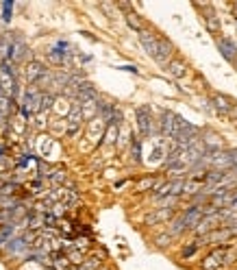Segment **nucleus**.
<instances>
[{
    "mask_svg": "<svg viewBox=\"0 0 237 270\" xmlns=\"http://www.w3.org/2000/svg\"><path fill=\"white\" fill-rule=\"evenodd\" d=\"M170 218H172V209H170V207H159L155 214L148 216L146 222H148V225H157V222H166Z\"/></svg>",
    "mask_w": 237,
    "mask_h": 270,
    "instance_id": "f8f14e48",
    "label": "nucleus"
},
{
    "mask_svg": "<svg viewBox=\"0 0 237 270\" xmlns=\"http://www.w3.org/2000/svg\"><path fill=\"white\" fill-rule=\"evenodd\" d=\"M211 103H213V109L218 111L220 116H228V118H231L233 109H235V103L231 101V98H226V96H222V94H215L211 98Z\"/></svg>",
    "mask_w": 237,
    "mask_h": 270,
    "instance_id": "39448f33",
    "label": "nucleus"
},
{
    "mask_svg": "<svg viewBox=\"0 0 237 270\" xmlns=\"http://www.w3.org/2000/svg\"><path fill=\"white\" fill-rule=\"evenodd\" d=\"M81 120H83V111L78 105H74V107L70 109V114H68V133L70 135H74L78 127H81Z\"/></svg>",
    "mask_w": 237,
    "mask_h": 270,
    "instance_id": "1a4fd4ad",
    "label": "nucleus"
},
{
    "mask_svg": "<svg viewBox=\"0 0 237 270\" xmlns=\"http://www.w3.org/2000/svg\"><path fill=\"white\" fill-rule=\"evenodd\" d=\"M172 55H174V46L168 42V39H161L159 37V48H157V55H155V61L161 63V65H168L172 61Z\"/></svg>",
    "mask_w": 237,
    "mask_h": 270,
    "instance_id": "20e7f679",
    "label": "nucleus"
},
{
    "mask_svg": "<svg viewBox=\"0 0 237 270\" xmlns=\"http://www.w3.org/2000/svg\"><path fill=\"white\" fill-rule=\"evenodd\" d=\"M170 240H172V235L170 233H166V235H159V238H157V246H168L170 244Z\"/></svg>",
    "mask_w": 237,
    "mask_h": 270,
    "instance_id": "aec40b11",
    "label": "nucleus"
},
{
    "mask_svg": "<svg viewBox=\"0 0 237 270\" xmlns=\"http://www.w3.org/2000/svg\"><path fill=\"white\" fill-rule=\"evenodd\" d=\"M231 120L237 122V105H235V109H233V114H231Z\"/></svg>",
    "mask_w": 237,
    "mask_h": 270,
    "instance_id": "5701e85b",
    "label": "nucleus"
},
{
    "mask_svg": "<svg viewBox=\"0 0 237 270\" xmlns=\"http://www.w3.org/2000/svg\"><path fill=\"white\" fill-rule=\"evenodd\" d=\"M137 124H140L142 137H148L150 131H153V118H150V109L148 107H140V109H137Z\"/></svg>",
    "mask_w": 237,
    "mask_h": 270,
    "instance_id": "423d86ee",
    "label": "nucleus"
},
{
    "mask_svg": "<svg viewBox=\"0 0 237 270\" xmlns=\"http://www.w3.org/2000/svg\"><path fill=\"white\" fill-rule=\"evenodd\" d=\"M115 135H117V129H115V124H109V127H107V133H104V142H107V144L115 142Z\"/></svg>",
    "mask_w": 237,
    "mask_h": 270,
    "instance_id": "6ab92c4d",
    "label": "nucleus"
},
{
    "mask_svg": "<svg viewBox=\"0 0 237 270\" xmlns=\"http://www.w3.org/2000/svg\"><path fill=\"white\" fill-rule=\"evenodd\" d=\"M196 248H198L196 244H194V246H187V248H185V253H183V257H192V255L196 253Z\"/></svg>",
    "mask_w": 237,
    "mask_h": 270,
    "instance_id": "4be33fe9",
    "label": "nucleus"
},
{
    "mask_svg": "<svg viewBox=\"0 0 237 270\" xmlns=\"http://www.w3.org/2000/svg\"><path fill=\"white\" fill-rule=\"evenodd\" d=\"M233 18H237V3L233 5Z\"/></svg>",
    "mask_w": 237,
    "mask_h": 270,
    "instance_id": "b1692460",
    "label": "nucleus"
},
{
    "mask_svg": "<svg viewBox=\"0 0 237 270\" xmlns=\"http://www.w3.org/2000/svg\"><path fill=\"white\" fill-rule=\"evenodd\" d=\"M9 111H11V98H7V96H0V118H5L9 116Z\"/></svg>",
    "mask_w": 237,
    "mask_h": 270,
    "instance_id": "f3484780",
    "label": "nucleus"
},
{
    "mask_svg": "<svg viewBox=\"0 0 237 270\" xmlns=\"http://www.w3.org/2000/svg\"><path fill=\"white\" fill-rule=\"evenodd\" d=\"M183 231H187V222H185V218L183 216H179V218H174L172 222H170V235H181Z\"/></svg>",
    "mask_w": 237,
    "mask_h": 270,
    "instance_id": "4468645a",
    "label": "nucleus"
},
{
    "mask_svg": "<svg viewBox=\"0 0 237 270\" xmlns=\"http://www.w3.org/2000/svg\"><path fill=\"white\" fill-rule=\"evenodd\" d=\"M150 188H157V181L155 179H144L140 183V190H150Z\"/></svg>",
    "mask_w": 237,
    "mask_h": 270,
    "instance_id": "412c9836",
    "label": "nucleus"
},
{
    "mask_svg": "<svg viewBox=\"0 0 237 270\" xmlns=\"http://www.w3.org/2000/svg\"><path fill=\"white\" fill-rule=\"evenodd\" d=\"M0 7H3V20H5V22H9V20H11V11H13V3H11V0H5Z\"/></svg>",
    "mask_w": 237,
    "mask_h": 270,
    "instance_id": "a211bd4d",
    "label": "nucleus"
},
{
    "mask_svg": "<svg viewBox=\"0 0 237 270\" xmlns=\"http://www.w3.org/2000/svg\"><path fill=\"white\" fill-rule=\"evenodd\" d=\"M179 124H181V118L172 114V111H166L161 118V131L163 135L170 137V140H176V135H179Z\"/></svg>",
    "mask_w": 237,
    "mask_h": 270,
    "instance_id": "f03ea898",
    "label": "nucleus"
},
{
    "mask_svg": "<svg viewBox=\"0 0 237 270\" xmlns=\"http://www.w3.org/2000/svg\"><path fill=\"white\" fill-rule=\"evenodd\" d=\"M183 218H185V222H187V229H189V227L194 229V227L202 220V212H200V207H196V205H194V207H189L187 212L183 214Z\"/></svg>",
    "mask_w": 237,
    "mask_h": 270,
    "instance_id": "ddd939ff",
    "label": "nucleus"
},
{
    "mask_svg": "<svg viewBox=\"0 0 237 270\" xmlns=\"http://www.w3.org/2000/svg\"><path fill=\"white\" fill-rule=\"evenodd\" d=\"M215 225H222V220H220V214L215 212V214H209V216H202V220L198 222V225L194 227V231L196 233H209V231H213Z\"/></svg>",
    "mask_w": 237,
    "mask_h": 270,
    "instance_id": "0eeeda50",
    "label": "nucleus"
},
{
    "mask_svg": "<svg viewBox=\"0 0 237 270\" xmlns=\"http://www.w3.org/2000/svg\"><path fill=\"white\" fill-rule=\"evenodd\" d=\"M233 259H235V253L231 251V248H228V246H220V248H215L213 253L207 255V259L202 261V270H220V268H224V266L231 264Z\"/></svg>",
    "mask_w": 237,
    "mask_h": 270,
    "instance_id": "f257e3e1",
    "label": "nucleus"
},
{
    "mask_svg": "<svg viewBox=\"0 0 237 270\" xmlns=\"http://www.w3.org/2000/svg\"><path fill=\"white\" fill-rule=\"evenodd\" d=\"M127 24H129L133 31H137V33L142 31V22H140V18H137V13H133V11L127 13Z\"/></svg>",
    "mask_w": 237,
    "mask_h": 270,
    "instance_id": "dca6fc26",
    "label": "nucleus"
},
{
    "mask_svg": "<svg viewBox=\"0 0 237 270\" xmlns=\"http://www.w3.org/2000/svg\"><path fill=\"white\" fill-rule=\"evenodd\" d=\"M44 74H46L44 63H39V61H29V65H26V81H29L31 85H35Z\"/></svg>",
    "mask_w": 237,
    "mask_h": 270,
    "instance_id": "6e6552de",
    "label": "nucleus"
},
{
    "mask_svg": "<svg viewBox=\"0 0 237 270\" xmlns=\"http://www.w3.org/2000/svg\"><path fill=\"white\" fill-rule=\"evenodd\" d=\"M205 7V24H207V31L209 33H218L220 31V20H218V16H215V11L211 9V7H207V5H202Z\"/></svg>",
    "mask_w": 237,
    "mask_h": 270,
    "instance_id": "9b49d317",
    "label": "nucleus"
},
{
    "mask_svg": "<svg viewBox=\"0 0 237 270\" xmlns=\"http://www.w3.org/2000/svg\"><path fill=\"white\" fill-rule=\"evenodd\" d=\"M235 65H237V59H235Z\"/></svg>",
    "mask_w": 237,
    "mask_h": 270,
    "instance_id": "a878e982",
    "label": "nucleus"
},
{
    "mask_svg": "<svg viewBox=\"0 0 237 270\" xmlns=\"http://www.w3.org/2000/svg\"><path fill=\"white\" fill-rule=\"evenodd\" d=\"M3 153H5V144L0 142V155H3Z\"/></svg>",
    "mask_w": 237,
    "mask_h": 270,
    "instance_id": "393cba45",
    "label": "nucleus"
},
{
    "mask_svg": "<svg viewBox=\"0 0 237 270\" xmlns=\"http://www.w3.org/2000/svg\"><path fill=\"white\" fill-rule=\"evenodd\" d=\"M166 68H168V72H170V74H172L174 78H181V76L187 72V65L183 63V61H170Z\"/></svg>",
    "mask_w": 237,
    "mask_h": 270,
    "instance_id": "2eb2a0df",
    "label": "nucleus"
},
{
    "mask_svg": "<svg viewBox=\"0 0 237 270\" xmlns=\"http://www.w3.org/2000/svg\"><path fill=\"white\" fill-rule=\"evenodd\" d=\"M140 42H142V48L155 59L157 48H159V37H157L155 33H150V31H144V29H142V31H140Z\"/></svg>",
    "mask_w": 237,
    "mask_h": 270,
    "instance_id": "7ed1b4c3",
    "label": "nucleus"
},
{
    "mask_svg": "<svg viewBox=\"0 0 237 270\" xmlns=\"http://www.w3.org/2000/svg\"><path fill=\"white\" fill-rule=\"evenodd\" d=\"M218 50L222 52V57L226 59V61H233L237 59V46L231 42V39H218Z\"/></svg>",
    "mask_w": 237,
    "mask_h": 270,
    "instance_id": "9d476101",
    "label": "nucleus"
}]
</instances>
